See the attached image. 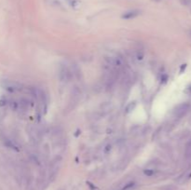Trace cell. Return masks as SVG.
Wrapping results in <instances>:
<instances>
[{
	"label": "cell",
	"instance_id": "10",
	"mask_svg": "<svg viewBox=\"0 0 191 190\" xmlns=\"http://www.w3.org/2000/svg\"><path fill=\"white\" fill-rule=\"evenodd\" d=\"M111 108H112V105L109 103H105L104 105H102V111H104L106 113L109 112V110H111Z\"/></svg>",
	"mask_w": 191,
	"mask_h": 190
},
{
	"label": "cell",
	"instance_id": "8",
	"mask_svg": "<svg viewBox=\"0 0 191 190\" xmlns=\"http://www.w3.org/2000/svg\"><path fill=\"white\" fill-rule=\"evenodd\" d=\"M186 158H191V139L188 141V143L186 145Z\"/></svg>",
	"mask_w": 191,
	"mask_h": 190
},
{
	"label": "cell",
	"instance_id": "3",
	"mask_svg": "<svg viewBox=\"0 0 191 190\" xmlns=\"http://www.w3.org/2000/svg\"><path fill=\"white\" fill-rule=\"evenodd\" d=\"M190 108V105L187 103H183L179 105H177L175 107L174 111H173V115L176 116V118H183V116L189 111Z\"/></svg>",
	"mask_w": 191,
	"mask_h": 190
},
{
	"label": "cell",
	"instance_id": "14",
	"mask_svg": "<svg viewBox=\"0 0 191 190\" xmlns=\"http://www.w3.org/2000/svg\"><path fill=\"white\" fill-rule=\"evenodd\" d=\"M134 185H135V183H134V182H130V183H128V184H126V185H124V187H123L122 190H128V189H130V188H133Z\"/></svg>",
	"mask_w": 191,
	"mask_h": 190
},
{
	"label": "cell",
	"instance_id": "11",
	"mask_svg": "<svg viewBox=\"0 0 191 190\" xmlns=\"http://www.w3.org/2000/svg\"><path fill=\"white\" fill-rule=\"evenodd\" d=\"M9 106L12 110H17L19 108V103L17 101H11L9 103Z\"/></svg>",
	"mask_w": 191,
	"mask_h": 190
},
{
	"label": "cell",
	"instance_id": "15",
	"mask_svg": "<svg viewBox=\"0 0 191 190\" xmlns=\"http://www.w3.org/2000/svg\"><path fill=\"white\" fill-rule=\"evenodd\" d=\"M112 150V143H108V144H106V147L104 148V151H105V153L106 154H108V153H110V151Z\"/></svg>",
	"mask_w": 191,
	"mask_h": 190
},
{
	"label": "cell",
	"instance_id": "13",
	"mask_svg": "<svg viewBox=\"0 0 191 190\" xmlns=\"http://www.w3.org/2000/svg\"><path fill=\"white\" fill-rule=\"evenodd\" d=\"M144 51H143V50H138V51L136 52V58H137V60L142 61V60L144 59Z\"/></svg>",
	"mask_w": 191,
	"mask_h": 190
},
{
	"label": "cell",
	"instance_id": "12",
	"mask_svg": "<svg viewBox=\"0 0 191 190\" xmlns=\"http://www.w3.org/2000/svg\"><path fill=\"white\" fill-rule=\"evenodd\" d=\"M144 173L146 176H152V175L155 174V171L154 169H145L144 170Z\"/></svg>",
	"mask_w": 191,
	"mask_h": 190
},
{
	"label": "cell",
	"instance_id": "19",
	"mask_svg": "<svg viewBox=\"0 0 191 190\" xmlns=\"http://www.w3.org/2000/svg\"><path fill=\"white\" fill-rule=\"evenodd\" d=\"M188 90H189V92H191V87H190V88H189V89H188Z\"/></svg>",
	"mask_w": 191,
	"mask_h": 190
},
{
	"label": "cell",
	"instance_id": "5",
	"mask_svg": "<svg viewBox=\"0 0 191 190\" xmlns=\"http://www.w3.org/2000/svg\"><path fill=\"white\" fill-rule=\"evenodd\" d=\"M3 143H4V144H5V147H7L8 148L12 149V150L16 151V152H19V151H20V147L16 143V142L12 141L11 139L5 138V139L3 140Z\"/></svg>",
	"mask_w": 191,
	"mask_h": 190
},
{
	"label": "cell",
	"instance_id": "17",
	"mask_svg": "<svg viewBox=\"0 0 191 190\" xmlns=\"http://www.w3.org/2000/svg\"><path fill=\"white\" fill-rule=\"evenodd\" d=\"M186 67V64H183V66H182V68H181V70H180V72H183L184 71V69Z\"/></svg>",
	"mask_w": 191,
	"mask_h": 190
},
{
	"label": "cell",
	"instance_id": "9",
	"mask_svg": "<svg viewBox=\"0 0 191 190\" xmlns=\"http://www.w3.org/2000/svg\"><path fill=\"white\" fill-rule=\"evenodd\" d=\"M29 105V102L26 99H21V101L19 102V107L23 110H25Z\"/></svg>",
	"mask_w": 191,
	"mask_h": 190
},
{
	"label": "cell",
	"instance_id": "1",
	"mask_svg": "<svg viewBox=\"0 0 191 190\" xmlns=\"http://www.w3.org/2000/svg\"><path fill=\"white\" fill-rule=\"evenodd\" d=\"M71 78H72V72L70 71V69L65 65H62L60 71H59V79H60V81L66 83L69 82Z\"/></svg>",
	"mask_w": 191,
	"mask_h": 190
},
{
	"label": "cell",
	"instance_id": "4",
	"mask_svg": "<svg viewBox=\"0 0 191 190\" xmlns=\"http://www.w3.org/2000/svg\"><path fill=\"white\" fill-rule=\"evenodd\" d=\"M140 14H141L140 10H138V9H131V10H128V11L124 12L121 15V18L125 19V20H130V19H134V18L137 17L138 15H140Z\"/></svg>",
	"mask_w": 191,
	"mask_h": 190
},
{
	"label": "cell",
	"instance_id": "6",
	"mask_svg": "<svg viewBox=\"0 0 191 190\" xmlns=\"http://www.w3.org/2000/svg\"><path fill=\"white\" fill-rule=\"evenodd\" d=\"M81 96V92L78 87H75V89L72 91L71 94V101L70 104H78Z\"/></svg>",
	"mask_w": 191,
	"mask_h": 190
},
{
	"label": "cell",
	"instance_id": "7",
	"mask_svg": "<svg viewBox=\"0 0 191 190\" xmlns=\"http://www.w3.org/2000/svg\"><path fill=\"white\" fill-rule=\"evenodd\" d=\"M135 106H136V102H130V103H129L128 104V105L126 106V108H125V112L128 114V113H130L133 110H134V108H135Z\"/></svg>",
	"mask_w": 191,
	"mask_h": 190
},
{
	"label": "cell",
	"instance_id": "16",
	"mask_svg": "<svg viewBox=\"0 0 191 190\" xmlns=\"http://www.w3.org/2000/svg\"><path fill=\"white\" fill-rule=\"evenodd\" d=\"M7 105V99H1L0 100V106H4Z\"/></svg>",
	"mask_w": 191,
	"mask_h": 190
},
{
	"label": "cell",
	"instance_id": "18",
	"mask_svg": "<svg viewBox=\"0 0 191 190\" xmlns=\"http://www.w3.org/2000/svg\"><path fill=\"white\" fill-rule=\"evenodd\" d=\"M187 35H188V36H189V37H191V29H190V30L187 32Z\"/></svg>",
	"mask_w": 191,
	"mask_h": 190
},
{
	"label": "cell",
	"instance_id": "2",
	"mask_svg": "<svg viewBox=\"0 0 191 190\" xmlns=\"http://www.w3.org/2000/svg\"><path fill=\"white\" fill-rule=\"evenodd\" d=\"M2 86L7 92L10 93H14L22 89V85L16 81H4Z\"/></svg>",
	"mask_w": 191,
	"mask_h": 190
}]
</instances>
